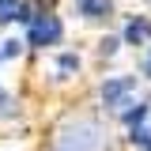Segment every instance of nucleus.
Here are the masks:
<instances>
[{
    "instance_id": "nucleus-5",
    "label": "nucleus",
    "mask_w": 151,
    "mask_h": 151,
    "mask_svg": "<svg viewBox=\"0 0 151 151\" xmlns=\"http://www.w3.org/2000/svg\"><path fill=\"white\" fill-rule=\"evenodd\" d=\"M76 15L87 19V23H102V19H110L113 12V0H72Z\"/></svg>"
},
{
    "instance_id": "nucleus-1",
    "label": "nucleus",
    "mask_w": 151,
    "mask_h": 151,
    "mask_svg": "<svg viewBox=\"0 0 151 151\" xmlns=\"http://www.w3.org/2000/svg\"><path fill=\"white\" fill-rule=\"evenodd\" d=\"M106 147V129L94 117H72L57 132L53 151H102Z\"/></svg>"
},
{
    "instance_id": "nucleus-2",
    "label": "nucleus",
    "mask_w": 151,
    "mask_h": 151,
    "mask_svg": "<svg viewBox=\"0 0 151 151\" xmlns=\"http://www.w3.org/2000/svg\"><path fill=\"white\" fill-rule=\"evenodd\" d=\"M23 42H27V49H38V53L57 49V45L64 42V23H60V15H57L53 8H45V4H42V12L27 23Z\"/></svg>"
},
{
    "instance_id": "nucleus-9",
    "label": "nucleus",
    "mask_w": 151,
    "mask_h": 151,
    "mask_svg": "<svg viewBox=\"0 0 151 151\" xmlns=\"http://www.w3.org/2000/svg\"><path fill=\"white\" fill-rule=\"evenodd\" d=\"M23 49H27L23 38H4V42H0V57H4V60H19Z\"/></svg>"
},
{
    "instance_id": "nucleus-12",
    "label": "nucleus",
    "mask_w": 151,
    "mask_h": 151,
    "mask_svg": "<svg viewBox=\"0 0 151 151\" xmlns=\"http://www.w3.org/2000/svg\"><path fill=\"white\" fill-rule=\"evenodd\" d=\"M147 53H144V79H151V45H144Z\"/></svg>"
},
{
    "instance_id": "nucleus-10",
    "label": "nucleus",
    "mask_w": 151,
    "mask_h": 151,
    "mask_svg": "<svg viewBox=\"0 0 151 151\" xmlns=\"http://www.w3.org/2000/svg\"><path fill=\"white\" fill-rule=\"evenodd\" d=\"M19 8H23V0H0V27H12L19 19Z\"/></svg>"
},
{
    "instance_id": "nucleus-4",
    "label": "nucleus",
    "mask_w": 151,
    "mask_h": 151,
    "mask_svg": "<svg viewBox=\"0 0 151 151\" xmlns=\"http://www.w3.org/2000/svg\"><path fill=\"white\" fill-rule=\"evenodd\" d=\"M121 42L125 45H151V19L147 15H129L125 27H121Z\"/></svg>"
},
{
    "instance_id": "nucleus-7",
    "label": "nucleus",
    "mask_w": 151,
    "mask_h": 151,
    "mask_svg": "<svg viewBox=\"0 0 151 151\" xmlns=\"http://www.w3.org/2000/svg\"><path fill=\"white\" fill-rule=\"evenodd\" d=\"M79 68H83V60H79V53H72V49L57 53V60H53V72L60 76V79H72V76H79Z\"/></svg>"
},
{
    "instance_id": "nucleus-3",
    "label": "nucleus",
    "mask_w": 151,
    "mask_h": 151,
    "mask_svg": "<svg viewBox=\"0 0 151 151\" xmlns=\"http://www.w3.org/2000/svg\"><path fill=\"white\" fill-rule=\"evenodd\" d=\"M136 91H140V79H136V76H106V79H102V87H98L102 110L121 113L132 98H136Z\"/></svg>"
},
{
    "instance_id": "nucleus-6",
    "label": "nucleus",
    "mask_w": 151,
    "mask_h": 151,
    "mask_svg": "<svg viewBox=\"0 0 151 151\" xmlns=\"http://www.w3.org/2000/svg\"><path fill=\"white\" fill-rule=\"evenodd\" d=\"M117 117H121V125H125V129L151 121V98H132V102H129L121 113H117Z\"/></svg>"
},
{
    "instance_id": "nucleus-8",
    "label": "nucleus",
    "mask_w": 151,
    "mask_h": 151,
    "mask_svg": "<svg viewBox=\"0 0 151 151\" xmlns=\"http://www.w3.org/2000/svg\"><path fill=\"white\" fill-rule=\"evenodd\" d=\"M129 144L140 151H151V121H144V125H132L129 129Z\"/></svg>"
},
{
    "instance_id": "nucleus-13",
    "label": "nucleus",
    "mask_w": 151,
    "mask_h": 151,
    "mask_svg": "<svg viewBox=\"0 0 151 151\" xmlns=\"http://www.w3.org/2000/svg\"><path fill=\"white\" fill-rule=\"evenodd\" d=\"M0 64H4V57H0Z\"/></svg>"
},
{
    "instance_id": "nucleus-11",
    "label": "nucleus",
    "mask_w": 151,
    "mask_h": 151,
    "mask_svg": "<svg viewBox=\"0 0 151 151\" xmlns=\"http://www.w3.org/2000/svg\"><path fill=\"white\" fill-rule=\"evenodd\" d=\"M121 45H125V42H121V34H117V38H113V34H106L102 42H98V53H102V57H113Z\"/></svg>"
}]
</instances>
